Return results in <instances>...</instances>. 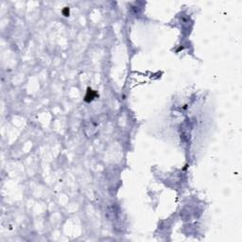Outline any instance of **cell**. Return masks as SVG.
<instances>
[{"label": "cell", "mask_w": 242, "mask_h": 242, "mask_svg": "<svg viewBox=\"0 0 242 242\" xmlns=\"http://www.w3.org/2000/svg\"><path fill=\"white\" fill-rule=\"evenodd\" d=\"M96 95H98L96 92L93 91L92 89L88 88L87 89V94H86V95H85V98H84V100L86 102H90V101H92L93 99H95Z\"/></svg>", "instance_id": "1"}, {"label": "cell", "mask_w": 242, "mask_h": 242, "mask_svg": "<svg viewBox=\"0 0 242 242\" xmlns=\"http://www.w3.org/2000/svg\"><path fill=\"white\" fill-rule=\"evenodd\" d=\"M62 14L64 15V16H69V9L67 7L64 8V9L62 10Z\"/></svg>", "instance_id": "2"}]
</instances>
